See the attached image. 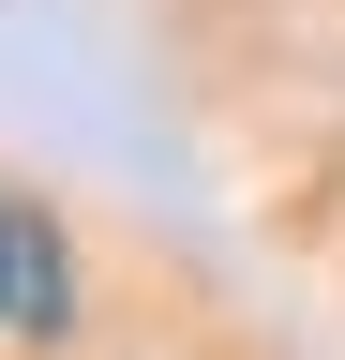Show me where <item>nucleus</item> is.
Returning <instances> with one entry per match:
<instances>
[{"instance_id":"1","label":"nucleus","mask_w":345,"mask_h":360,"mask_svg":"<svg viewBox=\"0 0 345 360\" xmlns=\"http://www.w3.org/2000/svg\"><path fill=\"white\" fill-rule=\"evenodd\" d=\"M0 315H15V330H60V240H46V225H0Z\"/></svg>"}]
</instances>
